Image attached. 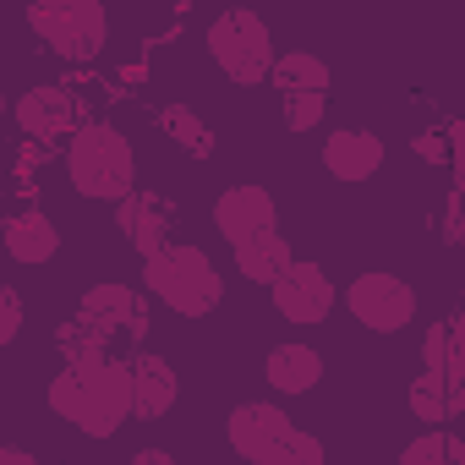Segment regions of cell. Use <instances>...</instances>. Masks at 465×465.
Masks as SVG:
<instances>
[{
  "label": "cell",
  "instance_id": "cell-1",
  "mask_svg": "<svg viewBox=\"0 0 465 465\" xmlns=\"http://www.w3.org/2000/svg\"><path fill=\"white\" fill-rule=\"evenodd\" d=\"M45 405L61 416V421H72L83 438H115L126 421H137V411H132V361H99V367H66L61 361V372L50 378V389H45Z\"/></svg>",
  "mask_w": 465,
  "mask_h": 465
},
{
  "label": "cell",
  "instance_id": "cell-2",
  "mask_svg": "<svg viewBox=\"0 0 465 465\" xmlns=\"http://www.w3.org/2000/svg\"><path fill=\"white\" fill-rule=\"evenodd\" d=\"M224 443L247 465H323L329 449L274 400H242L224 416Z\"/></svg>",
  "mask_w": 465,
  "mask_h": 465
},
{
  "label": "cell",
  "instance_id": "cell-3",
  "mask_svg": "<svg viewBox=\"0 0 465 465\" xmlns=\"http://www.w3.org/2000/svg\"><path fill=\"white\" fill-rule=\"evenodd\" d=\"M61 164H66L72 192L88 203H121L126 192H137V148L110 121H83L66 137Z\"/></svg>",
  "mask_w": 465,
  "mask_h": 465
},
{
  "label": "cell",
  "instance_id": "cell-4",
  "mask_svg": "<svg viewBox=\"0 0 465 465\" xmlns=\"http://www.w3.org/2000/svg\"><path fill=\"white\" fill-rule=\"evenodd\" d=\"M143 291L170 307L175 318H208L224 302V274L213 269V258L192 242H170L153 258H143Z\"/></svg>",
  "mask_w": 465,
  "mask_h": 465
},
{
  "label": "cell",
  "instance_id": "cell-5",
  "mask_svg": "<svg viewBox=\"0 0 465 465\" xmlns=\"http://www.w3.org/2000/svg\"><path fill=\"white\" fill-rule=\"evenodd\" d=\"M203 45H208V61H213L230 83H236V88H263V83H274L280 50H274V28L263 23V12H252V6L219 12V17L203 28Z\"/></svg>",
  "mask_w": 465,
  "mask_h": 465
},
{
  "label": "cell",
  "instance_id": "cell-6",
  "mask_svg": "<svg viewBox=\"0 0 465 465\" xmlns=\"http://www.w3.org/2000/svg\"><path fill=\"white\" fill-rule=\"evenodd\" d=\"M28 28L66 66H94L110 45L104 0H28Z\"/></svg>",
  "mask_w": 465,
  "mask_h": 465
},
{
  "label": "cell",
  "instance_id": "cell-7",
  "mask_svg": "<svg viewBox=\"0 0 465 465\" xmlns=\"http://www.w3.org/2000/svg\"><path fill=\"white\" fill-rule=\"evenodd\" d=\"M77 318L94 323L110 345H148L153 334V312H148V291L137 285H121V280H104V285H88L83 302H77Z\"/></svg>",
  "mask_w": 465,
  "mask_h": 465
},
{
  "label": "cell",
  "instance_id": "cell-8",
  "mask_svg": "<svg viewBox=\"0 0 465 465\" xmlns=\"http://www.w3.org/2000/svg\"><path fill=\"white\" fill-rule=\"evenodd\" d=\"M345 312L367 334H405L416 323V291L389 269H367L345 285Z\"/></svg>",
  "mask_w": 465,
  "mask_h": 465
},
{
  "label": "cell",
  "instance_id": "cell-9",
  "mask_svg": "<svg viewBox=\"0 0 465 465\" xmlns=\"http://www.w3.org/2000/svg\"><path fill=\"white\" fill-rule=\"evenodd\" d=\"M269 302H274V312H280L285 323H296V329H318L323 318H334V307L345 302V291L329 280L323 263L296 258V263L269 285Z\"/></svg>",
  "mask_w": 465,
  "mask_h": 465
},
{
  "label": "cell",
  "instance_id": "cell-10",
  "mask_svg": "<svg viewBox=\"0 0 465 465\" xmlns=\"http://www.w3.org/2000/svg\"><path fill=\"white\" fill-rule=\"evenodd\" d=\"M12 121H17V132L28 143H45L50 148V143H66L83 126V104H77V94L66 83H34V88L17 94Z\"/></svg>",
  "mask_w": 465,
  "mask_h": 465
},
{
  "label": "cell",
  "instance_id": "cell-11",
  "mask_svg": "<svg viewBox=\"0 0 465 465\" xmlns=\"http://www.w3.org/2000/svg\"><path fill=\"white\" fill-rule=\"evenodd\" d=\"M208 219H213V230H219L224 247H242V242H252V236H263V230L280 224V203H274L269 186L236 181V186H224V192L213 197Z\"/></svg>",
  "mask_w": 465,
  "mask_h": 465
},
{
  "label": "cell",
  "instance_id": "cell-12",
  "mask_svg": "<svg viewBox=\"0 0 465 465\" xmlns=\"http://www.w3.org/2000/svg\"><path fill=\"white\" fill-rule=\"evenodd\" d=\"M115 208V230H121V242L137 252V258H153L159 247L175 242V219H170V203L153 197V192H126Z\"/></svg>",
  "mask_w": 465,
  "mask_h": 465
},
{
  "label": "cell",
  "instance_id": "cell-13",
  "mask_svg": "<svg viewBox=\"0 0 465 465\" xmlns=\"http://www.w3.org/2000/svg\"><path fill=\"white\" fill-rule=\"evenodd\" d=\"M323 170L334 175V181H345V186H361V181H372L378 170H383V159H389V148H383V137L378 132H367V126H334L329 137H323Z\"/></svg>",
  "mask_w": 465,
  "mask_h": 465
},
{
  "label": "cell",
  "instance_id": "cell-14",
  "mask_svg": "<svg viewBox=\"0 0 465 465\" xmlns=\"http://www.w3.org/2000/svg\"><path fill=\"white\" fill-rule=\"evenodd\" d=\"M181 400V372L175 361H164L159 351H132V411L137 421H164Z\"/></svg>",
  "mask_w": 465,
  "mask_h": 465
},
{
  "label": "cell",
  "instance_id": "cell-15",
  "mask_svg": "<svg viewBox=\"0 0 465 465\" xmlns=\"http://www.w3.org/2000/svg\"><path fill=\"white\" fill-rule=\"evenodd\" d=\"M263 383H269L274 394H285V400L312 394V389L323 383V351L307 345V340H280V345H269V351H263Z\"/></svg>",
  "mask_w": 465,
  "mask_h": 465
},
{
  "label": "cell",
  "instance_id": "cell-16",
  "mask_svg": "<svg viewBox=\"0 0 465 465\" xmlns=\"http://www.w3.org/2000/svg\"><path fill=\"white\" fill-rule=\"evenodd\" d=\"M0 242H6L12 263H23V269H45V263L61 258V230H55V219H50L45 208H17V213H6V224H0Z\"/></svg>",
  "mask_w": 465,
  "mask_h": 465
},
{
  "label": "cell",
  "instance_id": "cell-17",
  "mask_svg": "<svg viewBox=\"0 0 465 465\" xmlns=\"http://www.w3.org/2000/svg\"><path fill=\"white\" fill-rule=\"evenodd\" d=\"M236 252V274L247 280V285H274L291 263H296V247L285 242V230L274 224V230H263V236H252V242H242V247H230Z\"/></svg>",
  "mask_w": 465,
  "mask_h": 465
},
{
  "label": "cell",
  "instance_id": "cell-18",
  "mask_svg": "<svg viewBox=\"0 0 465 465\" xmlns=\"http://www.w3.org/2000/svg\"><path fill=\"white\" fill-rule=\"evenodd\" d=\"M329 83H334V72L312 50H285L274 61V88L280 94H329Z\"/></svg>",
  "mask_w": 465,
  "mask_h": 465
},
{
  "label": "cell",
  "instance_id": "cell-19",
  "mask_svg": "<svg viewBox=\"0 0 465 465\" xmlns=\"http://www.w3.org/2000/svg\"><path fill=\"white\" fill-rule=\"evenodd\" d=\"M405 405H411V416L421 421V427H449L460 411H454V400H449V383H443V372H427L421 367V378L405 389Z\"/></svg>",
  "mask_w": 465,
  "mask_h": 465
},
{
  "label": "cell",
  "instance_id": "cell-20",
  "mask_svg": "<svg viewBox=\"0 0 465 465\" xmlns=\"http://www.w3.org/2000/svg\"><path fill=\"white\" fill-rule=\"evenodd\" d=\"M55 351H61L66 367H99V361H110V340L94 323H83V318H72V323L55 329Z\"/></svg>",
  "mask_w": 465,
  "mask_h": 465
},
{
  "label": "cell",
  "instance_id": "cell-21",
  "mask_svg": "<svg viewBox=\"0 0 465 465\" xmlns=\"http://www.w3.org/2000/svg\"><path fill=\"white\" fill-rule=\"evenodd\" d=\"M400 465H465V438H454L449 427H421L400 449Z\"/></svg>",
  "mask_w": 465,
  "mask_h": 465
},
{
  "label": "cell",
  "instance_id": "cell-22",
  "mask_svg": "<svg viewBox=\"0 0 465 465\" xmlns=\"http://www.w3.org/2000/svg\"><path fill=\"white\" fill-rule=\"evenodd\" d=\"M164 132H170V143H175L181 153H192V159H208V153H213V132H208V121H203L192 104H170V110H164Z\"/></svg>",
  "mask_w": 465,
  "mask_h": 465
},
{
  "label": "cell",
  "instance_id": "cell-23",
  "mask_svg": "<svg viewBox=\"0 0 465 465\" xmlns=\"http://www.w3.org/2000/svg\"><path fill=\"white\" fill-rule=\"evenodd\" d=\"M443 383H449L454 411L465 416V307L449 312V372H443Z\"/></svg>",
  "mask_w": 465,
  "mask_h": 465
},
{
  "label": "cell",
  "instance_id": "cell-24",
  "mask_svg": "<svg viewBox=\"0 0 465 465\" xmlns=\"http://www.w3.org/2000/svg\"><path fill=\"white\" fill-rule=\"evenodd\" d=\"M285 99V132H318L329 121V94H280Z\"/></svg>",
  "mask_w": 465,
  "mask_h": 465
},
{
  "label": "cell",
  "instance_id": "cell-25",
  "mask_svg": "<svg viewBox=\"0 0 465 465\" xmlns=\"http://www.w3.org/2000/svg\"><path fill=\"white\" fill-rule=\"evenodd\" d=\"M421 367L427 372H449V318L427 323V334H421Z\"/></svg>",
  "mask_w": 465,
  "mask_h": 465
},
{
  "label": "cell",
  "instance_id": "cell-26",
  "mask_svg": "<svg viewBox=\"0 0 465 465\" xmlns=\"http://www.w3.org/2000/svg\"><path fill=\"white\" fill-rule=\"evenodd\" d=\"M23 296H17V285H0V345H17V334H23Z\"/></svg>",
  "mask_w": 465,
  "mask_h": 465
},
{
  "label": "cell",
  "instance_id": "cell-27",
  "mask_svg": "<svg viewBox=\"0 0 465 465\" xmlns=\"http://www.w3.org/2000/svg\"><path fill=\"white\" fill-rule=\"evenodd\" d=\"M411 153H416L421 164H449L454 143H449V132H416V137H411Z\"/></svg>",
  "mask_w": 465,
  "mask_h": 465
},
{
  "label": "cell",
  "instance_id": "cell-28",
  "mask_svg": "<svg viewBox=\"0 0 465 465\" xmlns=\"http://www.w3.org/2000/svg\"><path fill=\"white\" fill-rule=\"evenodd\" d=\"M438 236L449 242V247H465V197L454 192L449 203H443V213H438Z\"/></svg>",
  "mask_w": 465,
  "mask_h": 465
},
{
  "label": "cell",
  "instance_id": "cell-29",
  "mask_svg": "<svg viewBox=\"0 0 465 465\" xmlns=\"http://www.w3.org/2000/svg\"><path fill=\"white\" fill-rule=\"evenodd\" d=\"M449 143H454V153H449V175H454V192L465 197V115L449 126Z\"/></svg>",
  "mask_w": 465,
  "mask_h": 465
},
{
  "label": "cell",
  "instance_id": "cell-30",
  "mask_svg": "<svg viewBox=\"0 0 465 465\" xmlns=\"http://www.w3.org/2000/svg\"><path fill=\"white\" fill-rule=\"evenodd\" d=\"M132 465H175V454H170V449H159V443H148V449H137V454H132Z\"/></svg>",
  "mask_w": 465,
  "mask_h": 465
},
{
  "label": "cell",
  "instance_id": "cell-31",
  "mask_svg": "<svg viewBox=\"0 0 465 465\" xmlns=\"http://www.w3.org/2000/svg\"><path fill=\"white\" fill-rule=\"evenodd\" d=\"M0 465H39V460H34L23 443H6V449H0Z\"/></svg>",
  "mask_w": 465,
  "mask_h": 465
}]
</instances>
